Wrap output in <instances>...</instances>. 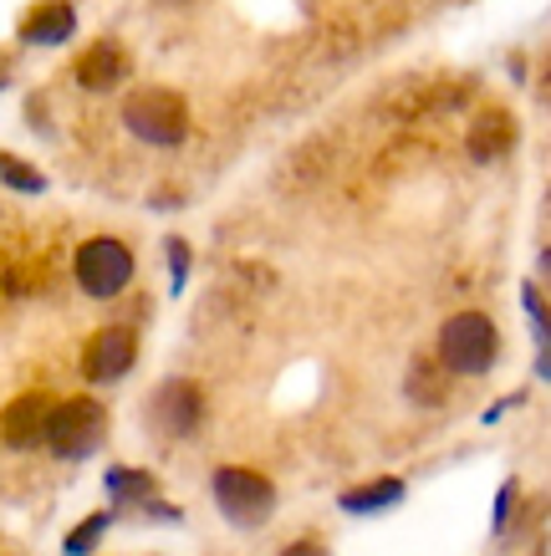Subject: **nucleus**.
<instances>
[{
	"label": "nucleus",
	"instance_id": "obj_10",
	"mask_svg": "<svg viewBox=\"0 0 551 556\" xmlns=\"http://www.w3.org/2000/svg\"><path fill=\"white\" fill-rule=\"evenodd\" d=\"M47 414H51L47 393H21V399H11L5 414H0V439H5V450H36L41 434H47Z\"/></svg>",
	"mask_w": 551,
	"mask_h": 556
},
{
	"label": "nucleus",
	"instance_id": "obj_21",
	"mask_svg": "<svg viewBox=\"0 0 551 556\" xmlns=\"http://www.w3.org/2000/svg\"><path fill=\"white\" fill-rule=\"evenodd\" d=\"M138 510H143L149 521H168V526L179 521V510H174V506H164V501H143V506H138Z\"/></svg>",
	"mask_w": 551,
	"mask_h": 556
},
{
	"label": "nucleus",
	"instance_id": "obj_19",
	"mask_svg": "<svg viewBox=\"0 0 551 556\" xmlns=\"http://www.w3.org/2000/svg\"><path fill=\"white\" fill-rule=\"evenodd\" d=\"M516 495H521V480H505L501 490H496V516H490V531L501 536L505 521H511V510H516Z\"/></svg>",
	"mask_w": 551,
	"mask_h": 556
},
{
	"label": "nucleus",
	"instance_id": "obj_11",
	"mask_svg": "<svg viewBox=\"0 0 551 556\" xmlns=\"http://www.w3.org/2000/svg\"><path fill=\"white\" fill-rule=\"evenodd\" d=\"M511 143H516V118L505 113V108H485L480 118L469 123V138L465 149L475 164H496V159H505L511 153Z\"/></svg>",
	"mask_w": 551,
	"mask_h": 556
},
{
	"label": "nucleus",
	"instance_id": "obj_17",
	"mask_svg": "<svg viewBox=\"0 0 551 556\" xmlns=\"http://www.w3.org/2000/svg\"><path fill=\"white\" fill-rule=\"evenodd\" d=\"M521 306H526V317H531V332H536V348H551V327H547V296L536 281L521 287Z\"/></svg>",
	"mask_w": 551,
	"mask_h": 556
},
{
	"label": "nucleus",
	"instance_id": "obj_9",
	"mask_svg": "<svg viewBox=\"0 0 551 556\" xmlns=\"http://www.w3.org/2000/svg\"><path fill=\"white\" fill-rule=\"evenodd\" d=\"M77 36V5L72 0H36L26 21L16 26L21 47H62Z\"/></svg>",
	"mask_w": 551,
	"mask_h": 556
},
{
	"label": "nucleus",
	"instance_id": "obj_3",
	"mask_svg": "<svg viewBox=\"0 0 551 556\" xmlns=\"http://www.w3.org/2000/svg\"><path fill=\"white\" fill-rule=\"evenodd\" d=\"M102 439H108V408L98 399H67V404H51L47 414V444L57 459H67V465H83L102 450Z\"/></svg>",
	"mask_w": 551,
	"mask_h": 556
},
{
	"label": "nucleus",
	"instance_id": "obj_20",
	"mask_svg": "<svg viewBox=\"0 0 551 556\" xmlns=\"http://www.w3.org/2000/svg\"><path fill=\"white\" fill-rule=\"evenodd\" d=\"M521 404H526V388H521V393H511V399H501V404L485 408V424H501L505 414H511V408H521Z\"/></svg>",
	"mask_w": 551,
	"mask_h": 556
},
{
	"label": "nucleus",
	"instance_id": "obj_15",
	"mask_svg": "<svg viewBox=\"0 0 551 556\" xmlns=\"http://www.w3.org/2000/svg\"><path fill=\"white\" fill-rule=\"evenodd\" d=\"M113 510H98V516H87V521H77L67 531V541H62V556H92L102 546V536L113 531Z\"/></svg>",
	"mask_w": 551,
	"mask_h": 556
},
{
	"label": "nucleus",
	"instance_id": "obj_22",
	"mask_svg": "<svg viewBox=\"0 0 551 556\" xmlns=\"http://www.w3.org/2000/svg\"><path fill=\"white\" fill-rule=\"evenodd\" d=\"M281 556H322V541H312V536H301V541H291Z\"/></svg>",
	"mask_w": 551,
	"mask_h": 556
},
{
	"label": "nucleus",
	"instance_id": "obj_5",
	"mask_svg": "<svg viewBox=\"0 0 551 556\" xmlns=\"http://www.w3.org/2000/svg\"><path fill=\"white\" fill-rule=\"evenodd\" d=\"M210 495H215V510L235 531H255L276 510V485L261 470H246V465H220L215 480H210Z\"/></svg>",
	"mask_w": 551,
	"mask_h": 556
},
{
	"label": "nucleus",
	"instance_id": "obj_12",
	"mask_svg": "<svg viewBox=\"0 0 551 556\" xmlns=\"http://www.w3.org/2000/svg\"><path fill=\"white\" fill-rule=\"evenodd\" d=\"M409 495V485H403L399 475H384V480H367V485H352L337 495V506L348 510V516H384V510H393Z\"/></svg>",
	"mask_w": 551,
	"mask_h": 556
},
{
	"label": "nucleus",
	"instance_id": "obj_6",
	"mask_svg": "<svg viewBox=\"0 0 551 556\" xmlns=\"http://www.w3.org/2000/svg\"><path fill=\"white\" fill-rule=\"evenodd\" d=\"M143 408H149V429L164 439H189L204 429V388L195 378H164Z\"/></svg>",
	"mask_w": 551,
	"mask_h": 556
},
{
	"label": "nucleus",
	"instance_id": "obj_16",
	"mask_svg": "<svg viewBox=\"0 0 551 556\" xmlns=\"http://www.w3.org/2000/svg\"><path fill=\"white\" fill-rule=\"evenodd\" d=\"M0 185L21 189V194H41V189H47V174H36L32 164H21L16 153L0 149Z\"/></svg>",
	"mask_w": 551,
	"mask_h": 556
},
{
	"label": "nucleus",
	"instance_id": "obj_23",
	"mask_svg": "<svg viewBox=\"0 0 551 556\" xmlns=\"http://www.w3.org/2000/svg\"><path fill=\"white\" fill-rule=\"evenodd\" d=\"M0 87H5V77H0Z\"/></svg>",
	"mask_w": 551,
	"mask_h": 556
},
{
	"label": "nucleus",
	"instance_id": "obj_7",
	"mask_svg": "<svg viewBox=\"0 0 551 556\" xmlns=\"http://www.w3.org/2000/svg\"><path fill=\"white\" fill-rule=\"evenodd\" d=\"M138 363V332L134 327H98L83 348V378L87 383H117V378H128Z\"/></svg>",
	"mask_w": 551,
	"mask_h": 556
},
{
	"label": "nucleus",
	"instance_id": "obj_18",
	"mask_svg": "<svg viewBox=\"0 0 551 556\" xmlns=\"http://www.w3.org/2000/svg\"><path fill=\"white\" fill-rule=\"evenodd\" d=\"M164 255H168V287H174V296H179L184 281H189V261H195V255H189V240L168 236L164 240Z\"/></svg>",
	"mask_w": 551,
	"mask_h": 556
},
{
	"label": "nucleus",
	"instance_id": "obj_4",
	"mask_svg": "<svg viewBox=\"0 0 551 556\" xmlns=\"http://www.w3.org/2000/svg\"><path fill=\"white\" fill-rule=\"evenodd\" d=\"M134 270H138L134 251H128V240H117V236H92L72 255V276H77V287H83L92 302L123 296V291L134 287Z\"/></svg>",
	"mask_w": 551,
	"mask_h": 556
},
{
	"label": "nucleus",
	"instance_id": "obj_8",
	"mask_svg": "<svg viewBox=\"0 0 551 556\" xmlns=\"http://www.w3.org/2000/svg\"><path fill=\"white\" fill-rule=\"evenodd\" d=\"M128 72H134V56H128V47L113 41V36L92 41V47L77 56V87H87V92H113V87L128 83Z\"/></svg>",
	"mask_w": 551,
	"mask_h": 556
},
{
	"label": "nucleus",
	"instance_id": "obj_2",
	"mask_svg": "<svg viewBox=\"0 0 551 556\" xmlns=\"http://www.w3.org/2000/svg\"><path fill=\"white\" fill-rule=\"evenodd\" d=\"M123 128L149 149H179L189 138V102L174 87H138L123 98Z\"/></svg>",
	"mask_w": 551,
	"mask_h": 556
},
{
	"label": "nucleus",
	"instance_id": "obj_13",
	"mask_svg": "<svg viewBox=\"0 0 551 556\" xmlns=\"http://www.w3.org/2000/svg\"><path fill=\"white\" fill-rule=\"evenodd\" d=\"M102 485H108V495H113L117 506H143V501L159 495V480L149 470H134V465H113V470L102 475Z\"/></svg>",
	"mask_w": 551,
	"mask_h": 556
},
{
	"label": "nucleus",
	"instance_id": "obj_14",
	"mask_svg": "<svg viewBox=\"0 0 551 556\" xmlns=\"http://www.w3.org/2000/svg\"><path fill=\"white\" fill-rule=\"evenodd\" d=\"M403 393H409L414 404H424V408H444V404H450V383H444V368H435V363H414V372H409Z\"/></svg>",
	"mask_w": 551,
	"mask_h": 556
},
{
	"label": "nucleus",
	"instance_id": "obj_1",
	"mask_svg": "<svg viewBox=\"0 0 551 556\" xmlns=\"http://www.w3.org/2000/svg\"><path fill=\"white\" fill-rule=\"evenodd\" d=\"M435 357H439V368L454 372V378H485V372L496 368V357H501V327L485 317V312H454L439 327Z\"/></svg>",
	"mask_w": 551,
	"mask_h": 556
}]
</instances>
